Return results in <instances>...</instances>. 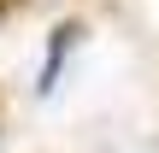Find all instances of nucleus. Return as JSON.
Wrapping results in <instances>:
<instances>
[{
    "instance_id": "1",
    "label": "nucleus",
    "mask_w": 159,
    "mask_h": 153,
    "mask_svg": "<svg viewBox=\"0 0 159 153\" xmlns=\"http://www.w3.org/2000/svg\"><path fill=\"white\" fill-rule=\"evenodd\" d=\"M83 29L77 24H65V29H53V53H47V71H41V88H53V77H59V59L71 53V41H77Z\"/></svg>"
},
{
    "instance_id": "2",
    "label": "nucleus",
    "mask_w": 159,
    "mask_h": 153,
    "mask_svg": "<svg viewBox=\"0 0 159 153\" xmlns=\"http://www.w3.org/2000/svg\"><path fill=\"white\" fill-rule=\"evenodd\" d=\"M0 6H6V0H0Z\"/></svg>"
}]
</instances>
